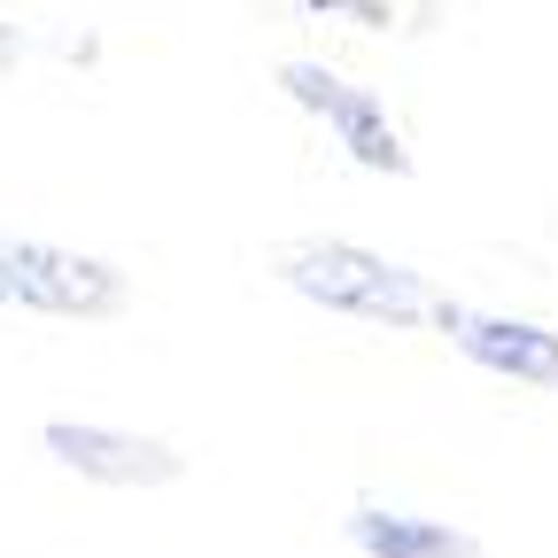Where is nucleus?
I'll return each instance as SVG.
<instances>
[{
    "label": "nucleus",
    "instance_id": "f257e3e1",
    "mask_svg": "<svg viewBox=\"0 0 558 558\" xmlns=\"http://www.w3.org/2000/svg\"><path fill=\"white\" fill-rule=\"evenodd\" d=\"M279 279L318 303V311H341V318H373V326H418L435 311L427 279L411 264H388L357 241H288L279 248Z\"/></svg>",
    "mask_w": 558,
    "mask_h": 558
},
{
    "label": "nucleus",
    "instance_id": "f03ea898",
    "mask_svg": "<svg viewBox=\"0 0 558 558\" xmlns=\"http://www.w3.org/2000/svg\"><path fill=\"white\" fill-rule=\"evenodd\" d=\"M0 311L109 318V311H124V271L109 256L62 248V241H16V233H0Z\"/></svg>",
    "mask_w": 558,
    "mask_h": 558
},
{
    "label": "nucleus",
    "instance_id": "7ed1b4c3",
    "mask_svg": "<svg viewBox=\"0 0 558 558\" xmlns=\"http://www.w3.org/2000/svg\"><path fill=\"white\" fill-rule=\"evenodd\" d=\"M279 94H288L295 109L326 117V132L341 140V156L357 163V171H380V179H403L411 171V148H403V132L388 124V109L365 94V86H341L326 62H279Z\"/></svg>",
    "mask_w": 558,
    "mask_h": 558
},
{
    "label": "nucleus",
    "instance_id": "20e7f679",
    "mask_svg": "<svg viewBox=\"0 0 558 558\" xmlns=\"http://www.w3.org/2000/svg\"><path fill=\"white\" fill-rule=\"evenodd\" d=\"M39 450L78 473V481H101V488H171L186 473V458L156 435H124V427H94V418H47L39 427Z\"/></svg>",
    "mask_w": 558,
    "mask_h": 558
},
{
    "label": "nucleus",
    "instance_id": "39448f33",
    "mask_svg": "<svg viewBox=\"0 0 558 558\" xmlns=\"http://www.w3.org/2000/svg\"><path fill=\"white\" fill-rule=\"evenodd\" d=\"M435 326L450 333L458 357H473L481 373H505L520 388H550L558 396V333L535 318H497V311H465V303H435Z\"/></svg>",
    "mask_w": 558,
    "mask_h": 558
},
{
    "label": "nucleus",
    "instance_id": "423d86ee",
    "mask_svg": "<svg viewBox=\"0 0 558 558\" xmlns=\"http://www.w3.org/2000/svg\"><path fill=\"white\" fill-rule=\"evenodd\" d=\"M349 543L365 558H481V543L450 520H418V512H388V505H357L349 512Z\"/></svg>",
    "mask_w": 558,
    "mask_h": 558
},
{
    "label": "nucleus",
    "instance_id": "0eeeda50",
    "mask_svg": "<svg viewBox=\"0 0 558 558\" xmlns=\"http://www.w3.org/2000/svg\"><path fill=\"white\" fill-rule=\"evenodd\" d=\"M311 9H326V16H357V24H388L380 0H311Z\"/></svg>",
    "mask_w": 558,
    "mask_h": 558
},
{
    "label": "nucleus",
    "instance_id": "6e6552de",
    "mask_svg": "<svg viewBox=\"0 0 558 558\" xmlns=\"http://www.w3.org/2000/svg\"><path fill=\"white\" fill-rule=\"evenodd\" d=\"M24 47H32V39H24L16 24H0V70H16V62H24Z\"/></svg>",
    "mask_w": 558,
    "mask_h": 558
}]
</instances>
